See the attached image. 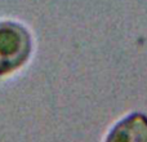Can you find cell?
<instances>
[{"instance_id": "2", "label": "cell", "mask_w": 147, "mask_h": 142, "mask_svg": "<svg viewBox=\"0 0 147 142\" xmlns=\"http://www.w3.org/2000/svg\"><path fill=\"white\" fill-rule=\"evenodd\" d=\"M106 142H147V116L130 114L112 128Z\"/></svg>"}, {"instance_id": "1", "label": "cell", "mask_w": 147, "mask_h": 142, "mask_svg": "<svg viewBox=\"0 0 147 142\" xmlns=\"http://www.w3.org/2000/svg\"><path fill=\"white\" fill-rule=\"evenodd\" d=\"M32 41L28 30L14 21L0 22V75L13 72L28 60Z\"/></svg>"}]
</instances>
